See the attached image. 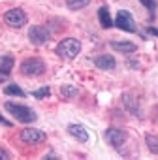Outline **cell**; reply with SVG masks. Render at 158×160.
<instances>
[{"instance_id":"cell-1","label":"cell","mask_w":158,"mask_h":160,"mask_svg":"<svg viewBox=\"0 0 158 160\" xmlns=\"http://www.w3.org/2000/svg\"><path fill=\"white\" fill-rule=\"evenodd\" d=\"M4 108H6V111H8L15 121L23 122V124H30V122H36V121H38L36 111H34L32 108H28V106L15 104V102H6Z\"/></svg>"},{"instance_id":"cell-2","label":"cell","mask_w":158,"mask_h":160,"mask_svg":"<svg viewBox=\"0 0 158 160\" xmlns=\"http://www.w3.org/2000/svg\"><path fill=\"white\" fill-rule=\"evenodd\" d=\"M104 138H106V141H107L115 151H119L121 154H128V152H126V143L130 141V136H128L126 130L113 126V128H107V130H106Z\"/></svg>"},{"instance_id":"cell-3","label":"cell","mask_w":158,"mask_h":160,"mask_svg":"<svg viewBox=\"0 0 158 160\" xmlns=\"http://www.w3.org/2000/svg\"><path fill=\"white\" fill-rule=\"evenodd\" d=\"M79 53H81V42L75 38H64L57 45V55L64 60H73Z\"/></svg>"},{"instance_id":"cell-4","label":"cell","mask_w":158,"mask_h":160,"mask_svg":"<svg viewBox=\"0 0 158 160\" xmlns=\"http://www.w3.org/2000/svg\"><path fill=\"white\" fill-rule=\"evenodd\" d=\"M19 70H21V73L27 75V77H38V75H43V73H45L47 66H45L43 58H40V57H30V58H27V60L21 62Z\"/></svg>"},{"instance_id":"cell-5","label":"cell","mask_w":158,"mask_h":160,"mask_svg":"<svg viewBox=\"0 0 158 160\" xmlns=\"http://www.w3.org/2000/svg\"><path fill=\"white\" fill-rule=\"evenodd\" d=\"M27 21H28V17L21 8H12L4 13V23L12 28H21L27 25Z\"/></svg>"},{"instance_id":"cell-6","label":"cell","mask_w":158,"mask_h":160,"mask_svg":"<svg viewBox=\"0 0 158 160\" xmlns=\"http://www.w3.org/2000/svg\"><path fill=\"white\" fill-rule=\"evenodd\" d=\"M19 139L27 145H40L47 139V134L43 130H38V128H25L19 132Z\"/></svg>"},{"instance_id":"cell-7","label":"cell","mask_w":158,"mask_h":160,"mask_svg":"<svg viewBox=\"0 0 158 160\" xmlns=\"http://www.w3.org/2000/svg\"><path fill=\"white\" fill-rule=\"evenodd\" d=\"M115 27H117L119 30H124V32H137V25H136L134 17H132V13L126 12V10H121V12L117 13V17H115Z\"/></svg>"},{"instance_id":"cell-8","label":"cell","mask_w":158,"mask_h":160,"mask_svg":"<svg viewBox=\"0 0 158 160\" xmlns=\"http://www.w3.org/2000/svg\"><path fill=\"white\" fill-rule=\"evenodd\" d=\"M28 40H30V43H34V45H43V43H47V42L51 40V32H49L47 27L34 25V27H30V30H28Z\"/></svg>"},{"instance_id":"cell-9","label":"cell","mask_w":158,"mask_h":160,"mask_svg":"<svg viewBox=\"0 0 158 160\" xmlns=\"http://www.w3.org/2000/svg\"><path fill=\"white\" fill-rule=\"evenodd\" d=\"M68 134L73 139H77L79 143H87L91 139V134H89V130L83 124H68Z\"/></svg>"},{"instance_id":"cell-10","label":"cell","mask_w":158,"mask_h":160,"mask_svg":"<svg viewBox=\"0 0 158 160\" xmlns=\"http://www.w3.org/2000/svg\"><path fill=\"white\" fill-rule=\"evenodd\" d=\"M13 64H15L13 55H0V81H4V79L12 73Z\"/></svg>"},{"instance_id":"cell-11","label":"cell","mask_w":158,"mask_h":160,"mask_svg":"<svg viewBox=\"0 0 158 160\" xmlns=\"http://www.w3.org/2000/svg\"><path fill=\"white\" fill-rule=\"evenodd\" d=\"M94 66L100 70H113L117 66V60L111 55H98V57H94Z\"/></svg>"},{"instance_id":"cell-12","label":"cell","mask_w":158,"mask_h":160,"mask_svg":"<svg viewBox=\"0 0 158 160\" xmlns=\"http://www.w3.org/2000/svg\"><path fill=\"white\" fill-rule=\"evenodd\" d=\"M98 21H100V25H102L104 28H111V27L115 25V21H113L111 15H109V8H107V6H102V8L98 10Z\"/></svg>"},{"instance_id":"cell-13","label":"cell","mask_w":158,"mask_h":160,"mask_svg":"<svg viewBox=\"0 0 158 160\" xmlns=\"http://www.w3.org/2000/svg\"><path fill=\"white\" fill-rule=\"evenodd\" d=\"M111 47L119 53H134L137 49V45L134 42H111Z\"/></svg>"},{"instance_id":"cell-14","label":"cell","mask_w":158,"mask_h":160,"mask_svg":"<svg viewBox=\"0 0 158 160\" xmlns=\"http://www.w3.org/2000/svg\"><path fill=\"white\" fill-rule=\"evenodd\" d=\"M4 94H8V96H19V98H25V96H27V92H25L19 85H15V83L8 85V87L4 89Z\"/></svg>"},{"instance_id":"cell-15","label":"cell","mask_w":158,"mask_h":160,"mask_svg":"<svg viewBox=\"0 0 158 160\" xmlns=\"http://www.w3.org/2000/svg\"><path fill=\"white\" fill-rule=\"evenodd\" d=\"M91 4V0H66V6L70 8V10H83V8H87Z\"/></svg>"},{"instance_id":"cell-16","label":"cell","mask_w":158,"mask_h":160,"mask_svg":"<svg viewBox=\"0 0 158 160\" xmlns=\"http://www.w3.org/2000/svg\"><path fill=\"white\" fill-rule=\"evenodd\" d=\"M145 143H147V147H149L151 152L158 154V138H156V136H152V134H145Z\"/></svg>"},{"instance_id":"cell-17","label":"cell","mask_w":158,"mask_h":160,"mask_svg":"<svg viewBox=\"0 0 158 160\" xmlns=\"http://www.w3.org/2000/svg\"><path fill=\"white\" fill-rule=\"evenodd\" d=\"M60 94H62L64 98H75V96L79 94V91H77V87H73V85H62V87H60Z\"/></svg>"},{"instance_id":"cell-18","label":"cell","mask_w":158,"mask_h":160,"mask_svg":"<svg viewBox=\"0 0 158 160\" xmlns=\"http://www.w3.org/2000/svg\"><path fill=\"white\" fill-rule=\"evenodd\" d=\"M139 2L149 10V13H151V19H154V13H156V6H158V2L156 0H139Z\"/></svg>"},{"instance_id":"cell-19","label":"cell","mask_w":158,"mask_h":160,"mask_svg":"<svg viewBox=\"0 0 158 160\" xmlns=\"http://www.w3.org/2000/svg\"><path fill=\"white\" fill-rule=\"evenodd\" d=\"M49 94H51V89H49V87H42V89H38V91H34V92H32V96H34V98H38V100L47 98Z\"/></svg>"},{"instance_id":"cell-20","label":"cell","mask_w":158,"mask_h":160,"mask_svg":"<svg viewBox=\"0 0 158 160\" xmlns=\"http://www.w3.org/2000/svg\"><path fill=\"white\" fill-rule=\"evenodd\" d=\"M10 158H12V154L4 147H0V160H10Z\"/></svg>"},{"instance_id":"cell-21","label":"cell","mask_w":158,"mask_h":160,"mask_svg":"<svg viewBox=\"0 0 158 160\" xmlns=\"http://www.w3.org/2000/svg\"><path fill=\"white\" fill-rule=\"evenodd\" d=\"M145 30H147L149 34H152V36H158V28H154V27H147Z\"/></svg>"},{"instance_id":"cell-22","label":"cell","mask_w":158,"mask_h":160,"mask_svg":"<svg viewBox=\"0 0 158 160\" xmlns=\"http://www.w3.org/2000/svg\"><path fill=\"white\" fill-rule=\"evenodd\" d=\"M0 122H2V124H6V126H12V122H10V121H6L2 115H0Z\"/></svg>"}]
</instances>
